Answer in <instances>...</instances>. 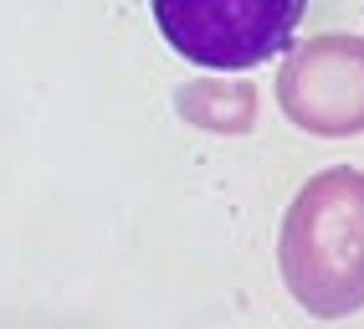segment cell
Instances as JSON below:
<instances>
[{"label":"cell","mask_w":364,"mask_h":329,"mask_svg":"<svg viewBox=\"0 0 364 329\" xmlns=\"http://www.w3.org/2000/svg\"><path fill=\"white\" fill-rule=\"evenodd\" d=\"M164 41L185 62L241 73L287 52L308 0H149Z\"/></svg>","instance_id":"2"},{"label":"cell","mask_w":364,"mask_h":329,"mask_svg":"<svg viewBox=\"0 0 364 329\" xmlns=\"http://www.w3.org/2000/svg\"><path fill=\"white\" fill-rule=\"evenodd\" d=\"M175 108L200 129L247 134L257 119V88L252 83H190V88H180Z\"/></svg>","instance_id":"4"},{"label":"cell","mask_w":364,"mask_h":329,"mask_svg":"<svg viewBox=\"0 0 364 329\" xmlns=\"http://www.w3.org/2000/svg\"><path fill=\"white\" fill-rule=\"evenodd\" d=\"M277 103L303 134H364V36L333 31L298 41L277 73Z\"/></svg>","instance_id":"3"},{"label":"cell","mask_w":364,"mask_h":329,"mask_svg":"<svg viewBox=\"0 0 364 329\" xmlns=\"http://www.w3.org/2000/svg\"><path fill=\"white\" fill-rule=\"evenodd\" d=\"M277 268L313 319H349L364 309V170L333 164L293 196Z\"/></svg>","instance_id":"1"}]
</instances>
